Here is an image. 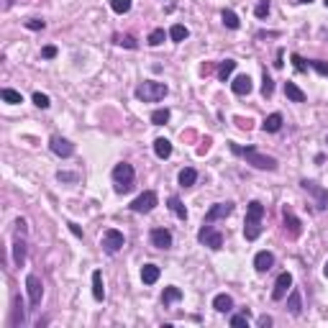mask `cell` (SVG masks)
<instances>
[{"label": "cell", "instance_id": "6da1fadb", "mask_svg": "<svg viewBox=\"0 0 328 328\" xmlns=\"http://www.w3.org/2000/svg\"><path fill=\"white\" fill-rule=\"evenodd\" d=\"M231 152L238 154V157H244L246 164H251V167H257V169H267V172H274L277 169V159L274 157H267L262 152H257V149H251V146H238V144H231Z\"/></svg>", "mask_w": 328, "mask_h": 328}, {"label": "cell", "instance_id": "7a4b0ae2", "mask_svg": "<svg viewBox=\"0 0 328 328\" xmlns=\"http://www.w3.org/2000/svg\"><path fill=\"white\" fill-rule=\"evenodd\" d=\"M262 218H264V205L259 200H251L246 208V220H244V236L246 241H257L262 233Z\"/></svg>", "mask_w": 328, "mask_h": 328}, {"label": "cell", "instance_id": "3957f363", "mask_svg": "<svg viewBox=\"0 0 328 328\" xmlns=\"http://www.w3.org/2000/svg\"><path fill=\"white\" fill-rule=\"evenodd\" d=\"M167 93H169V87L164 82H154V80H146L136 87V98L144 100V103H159Z\"/></svg>", "mask_w": 328, "mask_h": 328}, {"label": "cell", "instance_id": "277c9868", "mask_svg": "<svg viewBox=\"0 0 328 328\" xmlns=\"http://www.w3.org/2000/svg\"><path fill=\"white\" fill-rule=\"evenodd\" d=\"M113 182H115V192H118V195H123V192H128L133 187V167H131V164H126V162L115 164Z\"/></svg>", "mask_w": 328, "mask_h": 328}, {"label": "cell", "instance_id": "5b68a950", "mask_svg": "<svg viewBox=\"0 0 328 328\" xmlns=\"http://www.w3.org/2000/svg\"><path fill=\"white\" fill-rule=\"evenodd\" d=\"M198 241L205 244V246H211L213 251H218V249H223V233L216 231L211 223H205V226L198 231Z\"/></svg>", "mask_w": 328, "mask_h": 328}, {"label": "cell", "instance_id": "8992f818", "mask_svg": "<svg viewBox=\"0 0 328 328\" xmlns=\"http://www.w3.org/2000/svg\"><path fill=\"white\" fill-rule=\"evenodd\" d=\"M123 244H126V238H123V233L118 231V228H108L106 233H103V238H100V246L106 249L108 254H115V251H121Z\"/></svg>", "mask_w": 328, "mask_h": 328}, {"label": "cell", "instance_id": "52a82bcc", "mask_svg": "<svg viewBox=\"0 0 328 328\" xmlns=\"http://www.w3.org/2000/svg\"><path fill=\"white\" fill-rule=\"evenodd\" d=\"M300 187L316 198V208H318V211H326V208H328V190L326 187H321L318 182H313V180H303Z\"/></svg>", "mask_w": 328, "mask_h": 328}, {"label": "cell", "instance_id": "ba28073f", "mask_svg": "<svg viewBox=\"0 0 328 328\" xmlns=\"http://www.w3.org/2000/svg\"><path fill=\"white\" fill-rule=\"evenodd\" d=\"M157 203H159L157 192H154V190H146V192H141V195L131 203V211H133V213H152Z\"/></svg>", "mask_w": 328, "mask_h": 328}, {"label": "cell", "instance_id": "9c48e42d", "mask_svg": "<svg viewBox=\"0 0 328 328\" xmlns=\"http://www.w3.org/2000/svg\"><path fill=\"white\" fill-rule=\"evenodd\" d=\"M26 292H28V303L31 305H39L41 297H44V285L36 274H28L26 277Z\"/></svg>", "mask_w": 328, "mask_h": 328}, {"label": "cell", "instance_id": "30bf717a", "mask_svg": "<svg viewBox=\"0 0 328 328\" xmlns=\"http://www.w3.org/2000/svg\"><path fill=\"white\" fill-rule=\"evenodd\" d=\"M290 287H292V274L290 272H282L279 277H277V282H274V290H272V300H285L287 297V292H290Z\"/></svg>", "mask_w": 328, "mask_h": 328}, {"label": "cell", "instance_id": "8fae6325", "mask_svg": "<svg viewBox=\"0 0 328 328\" xmlns=\"http://www.w3.org/2000/svg\"><path fill=\"white\" fill-rule=\"evenodd\" d=\"M233 213V203H216L211 211L205 213V223H216V220H223Z\"/></svg>", "mask_w": 328, "mask_h": 328}, {"label": "cell", "instance_id": "7c38bea8", "mask_svg": "<svg viewBox=\"0 0 328 328\" xmlns=\"http://www.w3.org/2000/svg\"><path fill=\"white\" fill-rule=\"evenodd\" d=\"M282 218H285V231L292 236V238H297L303 233V223H300V218H297L290 208H285V211H282Z\"/></svg>", "mask_w": 328, "mask_h": 328}, {"label": "cell", "instance_id": "4fadbf2b", "mask_svg": "<svg viewBox=\"0 0 328 328\" xmlns=\"http://www.w3.org/2000/svg\"><path fill=\"white\" fill-rule=\"evenodd\" d=\"M49 146H52V152H54L56 157H62V159H67V157L74 154V144L67 141V139H62V136H54V139L49 141Z\"/></svg>", "mask_w": 328, "mask_h": 328}, {"label": "cell", "instance_id": "5bb4252c", "mask_svg": "<svg viewBox=\"0 0 328 328\" xmlns=\"http://www.w3.org/2000/svg\"><path fill=\"white\" fill-rule=\"evenodd\" d=\"M149 238H152V244H154L157 249H169V246H172V233H169L167 228H152Z\"/></svg>", "mask_w": 328, "mask_h": 328}, {"label": "cell", "instance_id": "9a60e30c", "mask_svg": "<svg viewBox=\"0 0 328 328\" xmlns=\"http://www.w3.org/2000/svg\"><path fill=\"white\" fill-rule=\"evenodd\" d=\"M272 264H274V254H272V251H259V254L254 257L257 272H270V270H272Z\"/></svg>", "mask_w": 328, "mask_h": 328}, {"label": "cell", "instance_id": "2e32d148", "mask_svg": "<svg viewBox=\"0 0 328 328\" xmlns=\"http://www.w3.org/2000/svg\"><path fill=\"white\" fill-rule=\"evenodd\" d=\"M231 90L236 95H249L251 93V80H249V74H238V77L231 82Z\"/></svg>", "mask_w": 328, "mask_h": 328}, {"label": "cell", "instance_id": "e0dca14e", "mask_svg": "<svg viewBox=\"0 0 328 328\" xmlns=\"http://www.w3.org/2000/svg\"><path fill=\"white\" fill-rule=\"evenodd\" d=\"M23 262H26V241H23V236H18L13 241V264L23 267Z\"/></svg>", "mask_w": 328, "mask_h": 328}, {"label": "cell", "instance_id": "ac0fdd59", "mask_svg": "<svg viewBox=\"0 0 328 328\" xmlns=\"http://www.w3.org/2000/svg\"><path fill=\"white\" fill-rule=\"evenodd\" d=\"M213 308H216L218 313H228V310L233 308V297H231V295H226V292L216 295V297H213Z\"/></svg>", "mask_w": 328, "mask_h": 328}, {"label": "cell", "instance_id": "d6986e66", "mask_svg": "<svg viewBox=\"0 0 328 328\" xmlns=\"http://www.w3.org/2000/svg\"><path fill=\"white\" fill-rule=\"evenodd\" d=\"M141 279H144V285H154L159 279V267L157 264H144L141 267Z\"/></svg>", "mask_w": 328, "mask_h": 328}, {"label": "cell", "instance_id": "ffe728a7", "mask_svg": "<svg viewBox=\"0 0 328 328\" xmlns=\"http://www.w3.org/2000/svg\"><path fill=\"white\" fill-rule=\"evenodd\" d=\"M262 128H264L267 133H277V131L282 128V115H279V113L267 115V118H264V123H262Z\"/></svg>", "mask_w": 328, "mask_h": 328}, {"label": "cell", "instance_id": "44dd1931", "mask_svg": "<svg viewBox=\"0 0 328 328\" xmlns=\"http://www.w3.org/2000/svg\"><path fill=\"white\" fill-rule=\"evenodd\" d=\"M285 95H287V100H292V103H305V93H303L295 82H285Z\"/></svg>", "mask_w": 328, "mask_h": 328}, {"label": "cell", "instance_id": "7402d4cb", "mask_svg": "<svg viewBox=\"0 0 328 328\" xmlns=\"http://www.w3.org/2000/svg\"><path fill=\"white\" fill-rule=\"evenodd\" d=\"M287 310L292 313V316H300L303 310V303H300V290H292L290 297H287Z\"/></svg>", "mask_w": 328, "mask_h": 328}, {"label": "cell", "instance_id": "603a6c76", "mask_svg": "<svg viewBox=\"0 0 328 328\" xmlns=\"http://www.w3.org/2000/svg\"><path fill=\"white\" fill-rule=\"evenodd\" d=\"M23 318H26V313H23V300H21V297H16V300H13V318H10V326H21Z\"/></svg>", "mask_w": 328, "mask_h": 328}, {"label": "cell", "instance_id": "cb8c5ba5", "mask_svg": "<svg viewBox=\"0 0 328 328\" xmlns=\"http://www.w3.org/2000/svg\"><path fill=\"white\" fill-rule=\"evenodd\" d=\"M93 297L95 300H103V297H106V287H103V274L95 270L93 272Z\"/></svg>", "mask_w": 328, "mask_h": 328}, {"label": "cell", "instance_id": "d4e9b609", "mask_svg": "<svg viewBox=\"0 0 328 328\" xmlns=\"http://www.w3.org/2000/svg\"><path fill=\"white\" fill-rule=\"evenodd\" d=\"M154 154H157L159 159H167V157L172 154V144H169L167 139H157V141H154Z\"/></svg>", "mask_w": 328, "mask_h": 328}, {"label": "cell", "instance_id": "484cf974", "mask_svg": "<svg viewBox=\"0 0 328 328\" xmlns=\"http://www.w3.org/2000/svg\"><path fill=\"white\" fill-rule=\"evenodd\" d=\"M195 182H198V172L192 169V167H185V169L180 172V185H182V187H192Z\"/></svg>", "mask_w": 328, "mask_h": 328}, {"label": "cell", "instance_id": "4316f807", "mask_svg": "<svg viewBox=\"0 0 328 328\" xmlns=\"http://www.w3.org/2000/svg\"><path fill=\"white\" fill-rule=\"evenodd\" d=\"M0 98H3L5 103H10V106H18V103H23L21 93L13 90V87H3V90H0Z\"/></svg>", "mask_w": 328, "mask_h": 328}, {"label": "cell", "instance_id": "83f0119b", "mask_svg": "<svg viewBox=\"0 0 328 328\" xmlns=\"http://www.w3.org/2000/svg\"><path fill=\"white\" fill-rule=\"evenodd\" d=\"M169 211L177 216V218H180V220H185L187 218V211H185V205H182V200L180 198H177V195H172L169 198Z\"/></svg>", "mask_w": 328, "mask_h": 328}, {"label": "cell", "instance_id": "f1b7e54d", "mask_svg": "<svg viewBox=\"0 0 328 328\" xmlns=\"http://www.w3.org/2000/svg\"><path fill=\"white\" fill-rule=\"evenodd\" d=\"M180 297H182V290H180V287H167V290L162 292V303L169 305V303H177Z\"/></svg>", "mask_w": 328, "mask_h": 328}, {"label": "cell", "instance_id": "f546056e", "mask_svg": "<svg viewBox=\"0 0 328 328\" xmlns=\"http://www.w3.org/2000/svg\"><path fill=\"white\" fill-rule=\"evenodd\" d=\"M233 69H236V62H233V59H226V62H220V67H218V77L226 82V80L231 77Z\"/></svg>", "mask_w": 328, "mask_h": 328}, {"label": "cell", "instance_id": "4dcf8cb0", "mask_svg": "<svg viewBox=\"0 0 328 328\" xmlns=\"http://www.w3.org/2000/svg\"><path fill=\"white\" fill-rule=\"evenodd\" d=\"M169 39H172V41H185V39H187V28H185L182 23H174V26L169 28Z\"/></svg>", "mask_w": 328, "mask_h": 328}, {"label": "cell", "instance_id": "1f68e13d", "mask_svg": "<svg viewBox=\"0 0 328 328\" xmlns=\"http://www.w3.org/2000/svg\"><path fill=\"white\" fill-rule=\"evenodd\" d=\"M220 18H223V23H226V28H233V31H236L238 26H241V21H238V16H236L233 10H223Z\"/></svg>", "mask_w": 328, "mask_h": 328}, {"label": "cell", "instance_id": "d6a6232c", "mask_svg": "<svg viewBox=\"0 0 328 328\" xmlns=\"http://www.w3.org/2000/svg\"><path fill=\"white\" fill-rule=\"evenodd\" d=\"M167 36H169V34H164V28H154V31L149 34V39H146V41H149V47H159V44H162L164 39H167Z\"/></svg>", "mask_w": 328, "mask_h": 328}, {"label": "cell", "instance_id": "836d02e7", "mask_svg": "<svg viewBox=\"0 0 328 328\" xmlns=\"http://www.w3.org/2000/svg\"><path fill=\"white\" fill-rule=\"evenodd\" d=\"M167 121H169V110H167V108H159V110L152 113V123H154V126H164Z\"/></svg>", "mask_w": 328, "mask_h": 328}, {"label": "cell", "instance_id": "e575fe53", "mask_svg": "<svg viewBox=\"0 0 328 328\" xmlns=\"http://www.w3.org/2000/svg\"><path fill=\"white\" fill-rule=\"evenodd\" d=\"M110 8L118 13V16H123V13L131 10V0H110Z\"/></svg>", "mask_w": 328, "mask_h": 328}, {"label": "cell", "instance_id": "d590c367", "mask_svg": "<svg viewBox=\"0 0 328 328\" xmlns=\"http://www.w3.org/2000/svg\"><path fill=\"white\" fill-rule=\"evenodd\" d=\"M272 93H274V82H272V77L264 72V80H262V95L264 98H272Z\"/></svg>", "mask_w": 328, "mask_h": 328}, {"label": "cell", "instance_id": "8d00e7d4", "mask_svg": "<svg viewBox=\"0 0 328 328\" xmlns=\"http://www.w3.org/2000/svg\"><path fill=\"white\" fill-rule=\"evenodd\" d=\"M34 106H36V108H41V110H44V108H49V106H52V103H49V95H44V93H34Z\"/></svg>", "mask_w": 328, "mask_h": 328}, {"label": "cell", "instance_id": "74e56055", "mask_svg": "<svg viewBox=\"0 0 328 328\" xmlns=\"http://www.w3.org/2000/svg\"><path fill=\"white\" fill-rule=\"evenodd\" d=\"M310 67L316 69L318 74H326V77H328V62H321V59H313V62H310Z\"/></svg>", "mask_w": 328, "mask_h": 328}, {"label": "cell", "instance_id": "f35d334b", "mask_svg": "<svg viewBox=\"0 0 328 328\" xmlns=\"http://www.w3.org/2000/svg\"><path fill=\"white\" fill-rule=\"evenodd\" d=\"M254 13H257V18H267V16H270V3H267V0H262Z\"/></svg>", "mask_w": 328, "mask_h": 328}, {"label": "cell", "instance_id": "ab89813d", "mask_svg": "<svg viewBox=\"0 0 328 328\" xmlns=\"http://www.w3.org/2000/svg\"><path fill=\"white\" fill-rule=\"evenodd\" d=\"M290 59H292V64H295V69H297V72H305V69H308V64H305V59H303L300 54H292Z\"/></svg>", "mask_w": 328, "mask_h": 328}, {"label": "cell", "instance_id": "60d3db41", "mask_svg": "<svg viewBox=\"0 0 328 328\" xmlns=\"http://www.w3.org/2000/svg\"><path fill=\"white\" fill-rule=\"evenodd\" d=\"M246 321H249V316H246V313H241V316H233L231 318V326L233 328H241V326H246Z\"/></svg>", "mask_w": 328, "mask_h": 328}, {"label": "cell", "instance_id": "b9f144b4", "mask_svg": "<svg viewBox=\"0 0 328 328\" xmlns=\"http://www.w3.org/2000/svg\"><path fill=\"white\" fill-rule=\"evenodd\" d=\"M47 26L44 21H39V18H31V21H26V28H31V31H41V28Z\"/></svg>", "mask_w": 328, "mask_h": 328}, {"label": "cell", "instance_id": "7bdbcfd3", "mask_svg": "<svg viewBox=\"0 0 328 328\" xmlns=\"http://www.w3.org/2000/svg\"><path fill=\"white\" fill-rule=\"evenodd\" d=\"M118 44H121V47H126V49H136V41H133L131 36H121V39H118Z\"/></svg>", "mask_w": 328, "mask_h": 328}, {"label": "cell", "instance_id": "ee69618b", "mask_svg": "<svg viewBox=\"0 0 328 328\" xmlns=\"http://www.w3.org/2000/svg\"><path fill=\"white\" fill-rule=\"evenodd\" d=\"M41 56H44V59H54V56H56V47H52V44H49V47H44V49H41Z\"/></svg>", "mask_w": 328, "mask_h": 328}, {"label": "cell", "instance_id": "f6af8a7d", "mask_svg": "<svg viewBox=\"0 0 328 328\" xmlns=\"http://www.w3.org/2000/svg\"><path fill=\"white\" fill-rule=\"evenodd\" d=\"M26 231H28L26 220H23V218H18V220H16V233H18V236H26Z\"/></svg>", "mask_w": 328, "mask_h": 328}, {"label": "cell", "instance_id": "bcb514c9", "mask_svg": "<svg viewBox=\"0 0 328 328\" xmlns=\"http://www.w3.org/2000/svg\"><path fill=\"white\" fill-rule=\"evenodd\" d=\"M56 177H59L62 182H74V180H77V174H72V172H59Z\"/></svg>", "mask_w": 328, "mask_h": 328}, {"label": "cell", "instance_id": "7dc6e473", "mask_svg": "<svg viewBox=\"0 0 328 328\" xmlns=\"http://www.w3.org/2000/svg\"><path fill=\"white\" fill-rule=\"evenodd\" d=\"M257 323H259L262 328H270V326H272V318H270V316H259V321H257Z\"/></svg>", "mask_w": 328, "mask_h": 328}, {"label": "cell", "instance_id": "c3c4849f", "mask_svg": "<svg viewBox=\"0 0 328 328\" xmlns=\"http://www.w3.org/2000/svg\"><path fill=\"white\" fill-rule=\"evenodd\" d=\"M67 226H69V231H72L74 236H80V238H82V228L77 226V223H67Z\"/></svg>", "mask_w": 328, "mask_h": 328}, {"label": "cell", "instance_id": "681fc988", "mask_svg": "<svg viewBox=\"0 0 328 328\" xmlns=\"http://www.w3.org/2000/svg\"><path fill=\"white\" fill-rule=\"evenodd\" d=\"M323 272H326V277H328V262H326V267H323Z\"/></svg>", "mask_w": 328, "mask_h": 328}, {"label": "cell", "instance_id": "f907efd6", "mask_svg": "<svg viewBox=\"0 0 328 328\" xmlns=\"http://www.w3.org/2000/svg\"><path fill=\"white\" fill-rule=\"evenodd\" d=\"M297 3H313V0H297Z\"/></svg>", "mask_w": 328, "mask_h": 328}, {"label": "cell", "instance_id": "816d5d0a", "mask_svg": "<svg viewBox=\"0 0 328 328\" xmlns=\"http://www.w3.org/2000/svg\"><path fill=\"white\" fill-rule=\"evenodd\" d=\"M323 3H326V8H328V0H323Z\"/></svg>", "mask_w": 328, "mask_h": 328}]
</instances>
